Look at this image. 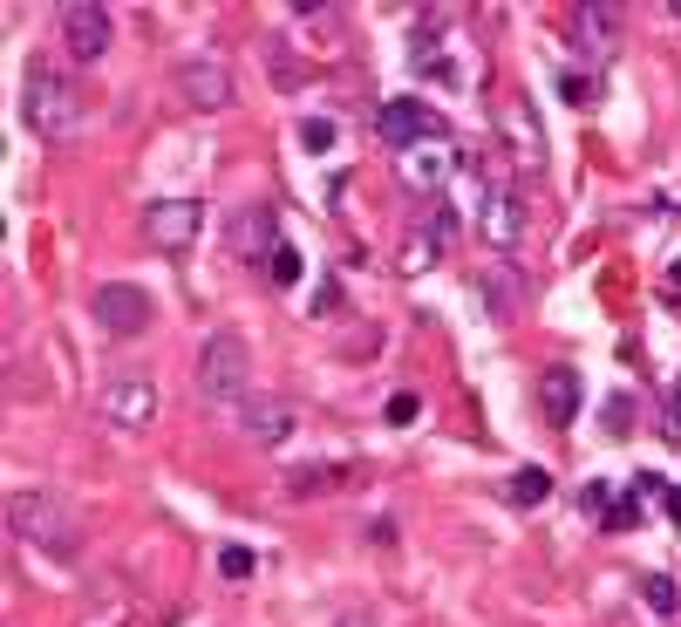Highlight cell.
I'll return each instance as SVG.
<instances>
[{
	"label": "cell",
	"instance_id": "obj_1",
	"mask_svg": "<svg viewBox=\"0 0 681 627\" xmlns=\"http://www.w3.org/2000/svg\"><path fill=\"white\" fill-rule=\"evenodd\" d=\"M8 525H14V539L21 546H35V553L48 560H83V518H75V505L62 491H48V485H21L8 498Z\"/></svg>",
	"mask_w": 681,
	"mask_h": 627
},
{
	"label": "cell",
	"instance_id": "obj_2",
	"mask_svg": "<svg viewBox=\"0 0 681 627\" xmlns=\"http://www.w3.org/2000/svg\"><path fill=\"white\" fill-rule=\"evenodd\" d=\"M21 116H28V130L48 137V143H62V137L83 130V96H75V83L48 55L28 62V83H21Z\"/></svg>",
	"mask_w": 681,
	"mask_h": 627
},
{
	"label": "cell",
	"instance_id": "obj_3",
	"mask_svg": "<svg viewBox=\"0 0 681 627\" xmlns=\"http://www.w3.org/2000/svg\"><path fill=\"white\" fill-rule=\"evenodd\" d=\"M252 383V348L232 335V328H218L198 341V362H191V389H198V403H239Z\"/></svg>",
	"mask_w": 681,
	"mask_h": 627
},
{
	"label": "cell",
	"instance_id": "obj_4",
	"mask_svg": "<svg viewBox=\"0 0 681 627\" xmlns=\"http://www.w3.org/2000/svg\"><path fill=\"white\" fill-rule=\"evenodd\" d=\"M96 410H103L110 430H150L157 423V383L143 368H116L103 389H96Z\"/></svg>",
	"mask_w": 681,
	"mask_h": 627
},
{
	"label": "cell",
	"instance_id": "obj_5",
	"mask_svg": "<svg viewBox=\"0 0 681 627\" xmlns=\"http://www.w3.org/2000/svg\"><path fill=\"white\" fill-rule=\"evenodd\" d=\"M110 35H116L110 8H96V0H68V8H62V48H68L75 68L103 62V55H110Z\"/></svg>",
	"mask_w": 681,
	"mask_h": 627
},
{
	"label": "cell",
	"instance_id": "obj_6",
	"mask_svg": "<svg viewBox=\"0 0 681 627\" xmlns=\"http://www.w3.org/2000/svg\"><path fill=\"white\" fill-rule=\"evenodd\" d=\"M375 137H382L395 158L402 150H423V143H443L450 130H443V116L430 110V103H382L375 110Z\"/></svg>",
	"mask_w": 681,
	"mask_h": 627
},
{
	"label": "cell",
	"instance_id": "obj_7",
	"mask_svg": "<svg viewBox=\"0 0 681 627\" xmlns=\"http://www.w3.org/2000/svg\"><path fill=\"white\" fill-rule=\"evenodd\" d=\"M198 233H205V212H198L191 198H157V205H143V239L157 246V253H185V246H198Z\"/></svg>",
	"mask_w": 681,
	"mask_h": 627
},
{
	"label": "cell",
	"instance_id": "obj_8",
	"mask_svg": "<svg viewBox=\"0 0 681 627\" xmlns=\"http://www.w3.org/2000/svg\"><path fill=\"white\" fill-rule=\"evenodd\" d=\"M89 314L103 321L110 335H143L157 308H150V293H143V287H130V280H103V287L89 293Z\"/></svg>",
	"mask_w": 681,
	"mask_h": 627
},
{
	"label": "cell",
	"instance_id": "obj_9",
	"mask_svg": "<svg viewBox=\"0 0 681 627\" xmlns=\"http://www.w3.org/2000/svg\"><path fill=\"white\" fill-rule=\"evenodd\" d=\"M280 212H273V205H245V212H232V225H225V253H232V260H273V253H280Z\"/></svg>",
	"mask_w": 681,
	"mask_h": 627
},
{
	"label": "cell",
	"instance_id": "obj_10",
	"mask_svg": "<svg viewBox=\"0 0 681 627\" xmlns=\"http://www.w3.org/2000/svg\"><path fill=\"white\" fill-rule=\"evenodd\" d=\"M178 96H185V110H232L239 103V83H232V68L225 62H212V55H198V62H185L178 68Z\"/></svg>",
	"mask_w": 681,
	"mask_h": 627
},
{
	"label": "cell",
	"instance_id": "obj_11",
	"mask_svg": "<svg viewBox=\"0 0 681 627\" xmlns=\"http://www.w3.org/2000/svg\"><path fill=\"white\" fill-rule=\"evenodd\" d=\"M239 430H245V443L273 450V443H287L300 430V410L287 403V396H252V403L239 410Z\"/></svg>",
	"mask_w": 681,
	"mask_h": 627
},
{
	"label": "cell",
	"instance_id": "obj_12",
	"mask_svg": "<svg viewBox=\"0 0 681 627\" xmlns=\"http://www.w3.org/2000/svg\"><path fill=\"white\" fill-rule=\"evenodd\" d=\"M566 21H572V48H579V55L607 62L614 48H620V8H600V0H579V8H572Z\"/></svg>",
	"mask_w": 681,
	"mask_h": 627
},
{
	"label": "cell",
	"instance_id": "obj_13",
	"mask_svg": "<svg viewBox=\"0 0 681 627\" xmlns=\"http://www.w3.org/2000/svg\"><path fill=\"white\" fill-rule=\"evenodd\" d=\"M525 225H532V218H525V198H518V185L491 191V205L477 212V233H484V239L497 246V253H512V246L525 239Z\"/></svg>",
	"mask_w": 681,
	"mask_h": 627
},
{
	"label": "cell",
	"instance_id": "obj_14",
	"mask_svg": "<svg viewBox=\"0 0 681 627\" xmlns=\"http://www.w3.org/2000/svg\"><path fill=\"white\" fill-rule=\"evenodd\" d=\"M395 178L409 191H443L450 178H457V158H450L443 143H423V150H402L395 158Z\"/></svg>",
	"mask_w": 681,
	"mask_h": 627
},
{
	"label": "cell",
	"instance_id": "obj_15",
	"mask_svg": "<svg viewBox=\"0 0 681 627\" xmlns=\"http://www.w3.org/2000/svg\"><path fill=\"white\" fill-rule=\"evenodd\" d=\"M477 300H484L491 321H518V314H525V280H518V266H484V273H477Z\"/></svg>",
	"mask_w": 681,
	"mask_h": 627
},
{
	"label": "cell",
	"instance_id": "obj_16",
	"mask_svg": "<svg viewBox=\"0 0 681 627\" xmlns=\"http://www.w3.org/2000/svg\"><path fill=\"white\" fill-rule=\"evenodd\" d=\"M504 137H512V164H545V130L532 103H504Z\"/></svg>",
	"mask_w": 681,
	"mask_h": 627
},
{
	"label": "cell",
	"instance_id": "obj_17",
	"mask_svg": "<svg viewBox=\"0 0 681 627\" xmlns=\"http://www.w3.org/2000/svg\"><path fill=\"white\" fill-rule=\"evenodd\" d=\"M539 410L552 430H566V423L579 416V375L572 368H545V383H539Z\"/></svg>",
	"mask_w": 681,
	"mask_h": 627
},
{
	"label": "cell",
	"instance_id": "obj_18",
	"mask_svg": "<svg viewBox=\"0 0 681 627\" xmlns=\"http://www.w3.org/2000/svg\"><path fill=\"white\" fill-rule=\"evenodd\" d=\"M348 478H355V464H348V457H335V464H300V471H287V491L293 498H320V491H348Z\"/></svg>",
	"mask_w": 681,
	"mask_h": 627
},
{
	"label": "cell",
	"instance_id": "obj_19",
	"mask_svg": "<svg viewBox=\"0 0 681 627\" xmlns=\"http://www.w3.org/2000/svg\"><path fill=\"white\" fill-rule=\"evenodd\" d=\"M293 28L320 35V55H341V41H348V14H341V8H314V0H300V8H293Z\"/></svg>",
	"mask_w": 681,
	"mask_h": 627
},
{
	"label": "cell",
	"instance_id": "obj_20",
	"mask_svg": "<svg viewBox=\"0 0 681 627\" xmlns=\"http://www.w3.org/2000/svg\"><path fill=\"white\" fill-rule=\"evenodd\" d=\"M437 253H443V239L430 233V225H416V233L402 239V253H395V273H409V280H416V273L437 266Z\"/></svg>",
	"mask_w": 681,
	"mask_h": 627
},
{
	"label": "cell",
	"instance_id": "obj_21",
	"mask_svg": "<svg viewBox=\"0 0 681 627\" xmlns=\"http://www.w3.org/2000/svg\"><path fill=\"white\" fill-rule=\"evenodd\" d=\"M504 498H512L518 512H532V505H545L552 498V471H539V464H525V471H512V485H504Z\"/></svg>",
	"mask_w": 681,
	"mask_h": 627
},
{
	"label": "cell",
	"instance_id": "obj_22",
	"mask_svg": "<svg viewBox=\"0 0 681 627\" xmlns=\"http://www.w3.org/2000/svg\"><path fill=\"white\" fill-rule=\"evenodd\" d=\"M266 75H273L280 89H300V83L314 75V62H293V41H273V48H266Z\"/></svg>",
	"mask_w": 681,
	"mask_h": 627
},
{
	"label": "cell",
	"instance_id": "obj_23",
	"mask_svg": "<svg viewBox=\"0 0 681 627\" xmlns=\"http://www.w3.org/2000/svg\"><path fill=\"white\" fill-rule=\"evenodd\" d=\"M641 607L661 614V620H674L681 614V587L668 580V573H647V580H641Z\"/></svg>",
	"mask_w": 681,
	"mask_h": 627
},
{
	"label": "cell",
	"instance_id": "obj_24",
	"mask_svg": "<svg viewBox=\"0 0 681 627\" xmlns=\"http://www.w3.org/2000/svg\"><path fill=\"white\" fill-rule=\"evenodd\" d=\"M260 273H266L273 287H293V280H300V273H307V266H300V253H293V246H280V253H273V260H266Z\"/></svg>",
	"mask_w": 681,
	"mask_h": 627
},
{
	"label": "cell",
	"instance_id": "obj_25",
	"mask_svg": "<svg viewBox=\"0 0 681 627\" xmlns=\"http://www.w3.org/2000/svg\"><path fill=\"white\" fill-rule=\"evenodd\" d=\"M300 143H307V150H335V123H327V116H307V123H300Z\"/></svg>",
	"mask_w": 681,
	"mask_h": 627
},
{
	"label": "cell",
	"instance_id": "obj_26",
	"mask_svg": "<svg viewBox=\"0 0 681 627\" xmlns=\"http://www.w3.org/2000/svg\"><path fill=\"white\" fill-rule=\"evenodd\" d=\"M600 416H607V430H614V437H627V423H634V403H627V396H607V403H600Z\"/></svg>",
	"mask_w": 681,
	"mask_h": 627
},
{
	"label": "cell",
	"instance_id": "obj_27",
	"mask_svg": "<svg viewBox=\"0 0 681 627\" xmlns=\"http://www.w3.org/2000/svg\"><path fill=\"white\" fill-rule=\"evenodd\" d=\"M218 566H225V580H245V573H252V553H245V546H225Z\"/></svg>",
	"mask_w": 681,
	"mask_h": 627
},
{
	"label": "cell",
	"instance_id": "obj_28",
	"mask_svg": "<svg viewBox=\"0 0 681 627\" xmlns=\"http://www.w3.org/2000/svg\"><path fill=\"white\" fill-rule=\"evenodd\" d=\"M416 410H423L416 396H389V423H416Z\"/></svg>",
	"mask_w": 681,
	"mask_h": 627
},
{
	"label": "cell",
	"instance_id": "obj_29",
	"mask_svg": "<svg viewBox=\"0 0 681 627\" xmlns=\"http://www.w3.org/2000/svg\"><path fill=\"white\" fill-rule=\"evenodd\" d=\"M566 96H572V103H593V83H587V75H566V83H559Z\"/></svg>",
	"mask_w": 681,
	"mask_h": 627
},
{
	"label": "cell",
	"instance_id": "obj_30",
	"mask_svg": "<svg viewBox=\"0 0 681 627\" xmlns=\"http://www.w3.org/2000/svg\"><path fill=\"white\" fill-rule=\"evenodd\" d=\"M661 430L681 443V403H674V396H668V403H661Z\"/></svg>",
	"mask_w": 681,
	"mask_h": 627
},
{
	"label": "cell",
	"instance_id": "obj_31",
	"mask_svg": "<svg viewBox=\"0 0 681 627\" xmlns=\"http://www.w3.org/2000/svg\"><path fill=\"white\" fill-rule=\"evenodd\" d=\"M661 505H668V518H674V525H681V491H674V485H668V491H661Z\"/></svg>",
	"mask_w": 681,
	"mask_h": 627
},
{
	"label": "cell",
	"instance_id": "obj_32",
	"mask_svg": "<svg viewBox=\"0 0 681 627\" xmlns=\"http://www.w3.org/2000/svg\"><path fill=\"white\" fill-rule=\"evenodd\" d=\"M668 287H674V293H681V260H674V266H668Z\"/></svg>",
	"mask_w": 681,
	"mask_h": 627
},
{
	"label": "cell",
	"instance_id": "obj_33",
	"mask_svg": "<svg viewBox=\"0 0 681 627\" xmlns=\"http://www.w3.org/2000/svg\"><path fill=\"white\" fill-rule=\"evenodd\" d=\"M341 627H375V620H362V614H355V620H341Z\"/></svg>",
	"mask_w": 681,
	"mask_h": 627
},
{
	"label": "cell",
	"instance_id": "obj_34",
	"mask_svg": "<svg viewBox=\"0 0 681 627\" xmlns=\"http://www.w3.org/2000/svg\"><path fill=\"white\" fill-rule=\"evenodd\" d=\"M674 403H681V389H674Z\"/></svg>",
	"mask_w": 681,
	"mask_h": 627
},
{
	"label": "cell",
	"instance_id": "obj_35",
	"mask_svg": "<svg viewBox=\"0 0 681 627\" xmlns=\"http://www.w3.org/2000/svg\"><path fill=\"white\" fill-rule=\"evenodd\" d=\"M674 14H681V8H674Z\"/></svg>",
	"mask_w": 681,
	"mask_h": 627
}]
</instances>
